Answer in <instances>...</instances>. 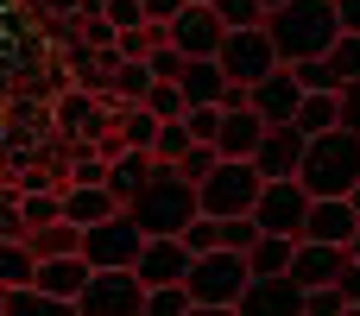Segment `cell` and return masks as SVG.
<instances>
[{
	"instance_id": "obj_1",
	"label": "cell",
	"mask_w": 360,
	"mask_h": 316,
	"mask_svg": "<svg viewBox=\"0 0 360 316\" xmlns=\"http://www.w3.org/2000/svg\"><path fill=\"white\" fill-rule=\"evenodd\" d=\"M127 215L139 222L146 241H184V228L202 215V203H196V184H190L177 165H152L146 190L127 203Z\"/></svg>"
},
{
	"instance_id": "obj_2",
	"label": "cell",
	"mask_w": 360,
	"mask_h": 316,
	"mask_svg": "<svg viewBox=\"0 0 360 316\" xmlns=\"http://www.w3.org/2000/svg\"><path fill=\"white\" fill-rule=\"evenodd\" d=\"M266 32L278 44V63H310V57H329L335 51L342 13H335V0H291L278 13H266Z\"/></svg>"
},
{
	"instance_id": "obj_3",
	"label": "cell",
	"mask_w": 360,
	"mask_h": 316,
	"mask_svg": "<svg viewBox=\"0 0 360 316\" xmlns=\"http://www.w3.org/2000/svg\"><path fill=\"white\" fill-rule=\"evenodd\" d=\"M297 184H304L310 196H348V190L360 184V133L335 127V133L310 139V146H304V171H297Z\"/></svg>"
},
{
	"instance_id": "obj_4",
	"label": "cell",
	"mask_w": 360,
	"mask_h": 316,
	"mask_svg": "<svg viewBox=\"0 0 360 316\" xmlns=\"http://www.w3.org/2000/svg\"><path fill=\"white\" fill-rule=\"evenodd\" d=\"M247 279H253L247 253H228V247H215V253L190 260V279H184V291H190V304H202V310H234V304H240V291H247Z\"/></svg>"
},
{
	"instance_id": "obj_5",
	"label": "cell",
	"mask_w": 360,
	"mask_h": 316,
	"mask_svg": "<svg viewBox=\"0 0 360 316\" xmlns=\"http://www.w3.org/2000/svg\"><path fill=\"white\" fill-rule=\"evenodd\" d=\"M259 190H266V177L253 171V158H221V165L196 184V203H202V215L228 222V215H253Z\"/></svg>"
},
{
	"instance_id": "obj_6",
	"label": "cell",
	"mask_w": 360,
	"mask_h": 316,
	"mask_svg": "<svg viewBox=\"0 0 360 316\" xmlns=\"http://www.w3.org/2000/svg\"><path fill=\"white\" fill-rule=\"evenodd\" d=\"M114 95H89V89H63L51 101V120H57V139L63 146H101L114 133Z\"/></svg>"
},
{
	"instance_id": "obj_7",
	"label": "cell",
	"mask_w": 360,
	"mask_h": 316,
	"mask_svg": "<svg viewBox=\"0 0 360 316\" xmlns=\"http://www.w3.org/2000/svg\"><path fill=\"white\" fill-rule=\"evenodd\" d=\"M215 63H221V76L240 82V89H253V82H266L272 70H285V63H278V44H272L266 25H253V32H228L221 51H215Z\"/></svg>"
},
{
	"instance_id": "obj_8",
	"label": "cell",
	"mask_w": 360,
	"mask_h": 316,
	"mask_svg": "<svg viewBox=\"0 0 360 316\" xmlns=\"http://www.w3.org/2000/svg\"><path fill=\"white\" fill-rule=\"evenodd\" d=\"M139 247H146V234H139V222L120 209V215H108V222H95V228H82V260L95 266V272H133L139 266Z\"/></svg>"
},
{
	"instance_id": "obj_9",
	"label": "cell",
	"mask_w": 360,
	"mask_h": 316,
	"mask_svg": "<svg viewBox=\"0 0 360 316\" xmlns=\"http://www.w3.org/2000/svg\"><path fill=\"white\" fill-rule=\"evenodd\" d=\"M76 316H146V285L139 272H89L82 298H76Z\"/></svg>"
},
{
	"instance_id": "obj_10",
	"label": "cell",
	"mask_w": 360,
	"mask_h": 316,
	"mask_svg": "<svg viewBox=\"0 0 360 316\" xmlns=\"http://www.w3.org/2000/svg\"><path fill=\"white\" fill-rule=\"evenodd\" d=\"M304 215H310V190H304L297 177H285V184H266V190H259V203H253V222H259V234L304 241Z\"/></svg>"
},
{
	"instance_id": "obj_11",
	"label": "cell",
	"mask_w": 360,
	"mask_h": 316,
	"mask_svg": "<svg viewBox=\"0 0 360 316\" xmlns=\"http://www.w3.org/2000/svg\"><path fill=\"white\" fill-rule=\"evenodd\" d=\"M165 32H171V44H177L184 57H215V51H221V38H228V25L215 19V6H209V0H190Z\"/></svg>"
},
{
	"instance_id": "obj_12",
	"label": "cell",
	"mask_w": 360,
	"mask_h": 316,
	"mask_svg": "<svg viewBox=\"0 0 360 316\" xmlns=\"http://www.w3.org/2000/svg\"><path fill=\"white\" fill-rule=\"evenodd\" d=\"M247 101H253V114H259L266 127H291V120H297V108H304V82H297L291 70H272L266 82H253V89H247Z\"/></svg>"
},
{
	"instance_id": "obj_13",
	"label": "cell",
	"mask_w": 360,
	"mask_h": 316,
	"mask_svg": "<svg viewBox=\"0 0 360 316\" xmlns=\"http://www.w3.org/2000/svg\"><path fill=\"white\" fill-rule=\"evenodd\" d=\"M304 133L297 127H266V139H259V152H253V171L266 177V184H285V177H297L304 171Z\"/></svg>"
},
{
	"instance_id": "obj_14",
	"label": "cell",
	"mask_w": 360,
	"mask_h": 316,
	"mask_svg": "<svg viewBox=\"0 0 360 316\" xmlns=\"http://www.w3.org/2000/svg\"><path fill=\"white\" fill-rule=\"evenodd\" d=\"M240 316H304V285L291 279V272H278V279H247V291H240Z\"/></svg>"
},
{
	"instance_id": "obj_15",
	"label": "cell",
	"mask_w": 360,
	"mask_h": 316,
	"mask_svg": "<svg viewBox=\"0 0 360 316\" xmlns=\"http://www.w3.org/2000/svg\"><path fill=\"white\" fill-rule=\"evenodd\" d=\"M360 234V215L348 196H310V215H304V241H323V247H348Z\"/></svg>"
},
{
	"instance_id": "obj_16",
	"label": "cell",
	"mask_w": 360,
	"mask_h": 316,
	"mask_svg": "<svg viewBox=\"0 0 360 316\" xmlns=\"http://www.w3.org/2000/svg\"><path fill=\"white\" fill-rule=\"evenodd\" d=\"M342 272H348V247H323V241H297V253H291V279H297L304 291H323V285H342Z\"/></svg>"
},
{
	"instance_id": "obj_17",
	"label": "cell",
	"mask_w": 360,
	"mask_h": 316,
	"mask_svg": "<svg viewBox=\"0 0 360 316\" xmlns=\"http://www.w3.org/2000/svg\"><path fill=\"white\" fill-rule=\"evenodd\" d=\"M133 272H139L146 291H158V285H184V279H190V247H184V241H146Z\"/></svg>"
},
{
	"instance_id": "obj_18",
	"label": "cell",
	"mask_w": 360,
	"mask_h": 316,
	"mask_svg": "<svg viewBox=\"0 0 360 316\" xmlns=\"http://www.w3.org/2000/svg\"><path fill=\"white\" fill-rule=\"evenodd\" d=\"M259 139H266V120L253 114V101L247 108H221V133H215V152L221 158H253Z\"/></svg>"
},
{
	"instance_id": "obj_19",
	"label": "cell",
	"mask_w": 360,
	"mask_h": 316,
	"mask_svg": "<svg viewBox=\"0 0 360 316\" xmlns=\"http://www.w3.org/2000/svg\"><path fill=\"white\" fill-rule=\"evenodd\" d=\"M177 89H184V101H190V108H221L228 76H221V63H215V57H190V63H184V76H177Z\"/></svg>"
},
{
	"instance_id": "obj_20",
	"label": "cell",
	"mask_w": 360,
	"mask_h": 316,
	"mask_svg": "<svg viewBox=\"0 0 360 316\" xmlns=\"http://www.w3.org/2000/svg\"><path fill=\"white\" fill-rule=\"evenodd\" d=\"M108 215H120V203H114L108 184H70V190H63V222L95 228V222H108Z\"/></svg>"
},
{
	"instance_id": "obj_21",
	"label": "cell",
	"mask_w": 360,
	"mask_h": 316,
	"mask_svg": "<svg viewBox=\"0 0 360 316\" xmlns=\"http://www.w3.org/2000/svg\"><path fill=\"white\" fill-rule=\"evenodd\" d=\"M89 272H95V266H89L82 253H76V260H38V279H32V285L51 291V298H70V304H76L82 285H89Z\"/></svg>"
},
{
	"instance_id": "obj_22",
	"label": "cell",
	"mask_w": 360,
	"mask_h": 316,
	"mask_svg": "<svg viewBox=\"0 0 360 316\" xmlns=\"http://www.w3.org/2000/svg\"><path fill=\"white\" fill-rule=\"evenodd\" d=\"M152 165H158L152 152H120V158L108 165V190H114V203H120V209H127V203H133V196L146 190V177H152Z\"/></svg>"
},
{
	"instance_id": "obj_23",
	"label": "cell",
	"mask_w": 360,
	"mask_h": 316,
	"mask_svg": "<svg viewBox=\"0 0 360 316\" xmlns=\"http://www.w3.org/2000/svg\"><path fill=\"white\" fill-rule=\"evenodd\" d=\"M25 247H32V260H76L82 253V228L76 222H51V228H32Z\"/></svg>"
},
{
	"instance_id": "obj_24",
	"label": "cell",
	"mask_w": 360,
	"mask_h": 316,
	"mask_svg": "<svg viewBox=\"0 0 360 316\" xmlns=\"http://www.w3.org/2000/svg\"><path fill=\"white\" fill-rule=\"evenodd\" d=\"M304 139H323V133H335L342 127V95H304V108H297V120H291Z\"/></svg>"
},
{
	"instance_id": "obj_25",
	"label": "cell",
	"mask_w": 360,
	"mask_h": 316,
	"mask_svg": "<svg viewBox=\"0 0 360 316\" xmlns=\"http://www.w3.org/2000/svg\"><path fill=\"white\" fill-rule=\"evenodd\" d=\"M291 253H297V241H285V234H259V247L247 253V266H253V279H278V272H291Z\"/></svg>"
},
{
	"instance_id": "obj_26",
	"label": "cell",
	"mask_w": 360,
	"mask_h": 316,
	"mask_svg": "<svg viewBox=\"0 0 360 316\" xmlns=\"http://www.w3.org/2000/svg\"><path fill=\"white\" fill-rule=\"evenodd\" d=\"M152 82H158V76H152L146 57H120V63H114V101H146Z\"/></svg>"
},
{
	"instance_id": "obj_27",
	"label": "cell",
	"mask_w": 360,
	"mask_h": 316,
	"mask_svg": "<svg viewBox=\"0 0 360 316\" xmlns=\"http://www.w3.org/2000/svg\"><path fill=\"white\" fill-rule=\"evenodd\" d=\"M6 316H76V304H70V298L38 291V285H19V291L6 298Z\"/></svg>"
},
{
	"instance_id": "obj_28",
	"label": "cell",
	"mask_w": 360,
	"mask_h": 316,
	"mask_svg": "<svg viewBox=\"0 0 360 316\" xmlns=\"http://www.w3.org/2000/svg\"><path fill=\"white\" fill-rule=\"evenodd\" d=\"M32 279H38L32 247H25V241H0V285H6V291H19V285H32Z\"/></svg>"
},
{
	"instance_id": "obj_29",
	"label": "cell",
	"mask_w": 360,
	"mask_h": 316,
	"mask_svg": "<svg viewBox=\"0 0 360 316\" xmlns=\"http://www.w3.org/2000/svg\"><path fill=\"white\" fill-rule=\"evenodd\" d=\"M297 82H304V95H342V76H335V63L329 57H310V63H285Z\"/></svg>"
},
{
	"instance_id": "obj_30",
	"label": "cell",
	"mask_w": 360,
	"mask_h": 316,
	"mask_svg": "<svg viewBox=\"0 0 360 316\" xmlns=\"http://www.w3.org/2000/svg\"><path fill=\"white\" fill-rule=\"evenodd\" d=\"M215 6V19L228 25V32H253V25H266V6L259 0H209Z\"/></svg>"
},
{
	"instance_id": "obj_31",
	"label": "cell",
	"mask_w": 360,
	"mask_h": 316,
	"mask_svg": "<svg viewBox=\"0 0 360 316\" xmlns=\"http://www.w3.org/2000/svg\"><path fill=\"white\" fill-rule=\"evenodd\" d=\"M190 146H196V139H190V127H184V120H165V127H158L152 158H158V165H184V152H190Z\"/></svg>"
},
{
	"instance_id": "obj_32",
	"label": "cell",
	"mask_w": 360,
	"mask_h": 316,
	"mask_svg": "<svg viewBox=\"0 0 360 316\" xmlns=\"http://www.w3.org/2000/svg\"><path fill=\"white\" fill-rule=\"evenodd\" d=\"M70 184H108V158L95 146H70Z\"/></svg>"
},
{
	"instance_id": "obj_33",
	"label": "cell",
	"mask_w": 360,
	"mask_h": 316,
	"mask_svg": "<svg viewBox=\"0 0 360 316\" xmlns=\"http://www.w3.org/2000/svg\"><path fill=\"white\" fill-rule=\"evenodd\" d=\"M146 108H152L158 120H184V114H190V101H184V89H177V82H152Z\"/></svg>"
},
{
	"instance_id": "obj_34",
	"label": "cell",
	"mask_w": 360,
	"mask_h": 316,
	"mask_svg": "<svg viewBox=\"0 0 360 316\" xmlns=\"http://www.w3.org/2000/svg\"><path fill=\"white\" fill-rule=\"evenodd\" d=\"M184 247H190V260L215 253V247H221V222H215V215H196V222L184 228Z\"/></svg>"
},
{
	"instance_id": "obj_35",
	"label": "cell",
	"mask_w": 360,
	"mask_h": 316,
	"mask_svg": "<svg viewBox=\"0 0 360 316\" xmlns=\"http://www.w3.org/2000/svg\"><path fill=\"white\" fill-rule=\"evenodd\" d=\"M221 247H228V253H253V247H259V222H253V215H228V222H221Z\"/></svg>"
},
{
	"instance_id": "obj_36",
	"label": "cell",
	"mask_w": 360,
	"mask_h": 316,
	"mask_svg": "<svg viewBox=\"0 0 360 316\" xmlns=\"http://www.w3.org/2000/svg\"><path fill=\"white\" fill-rule=\"evenodd\" d=\"M146 316H190V291H184V285H158V291H146Z\"/></svg>"
},
{
	"instance_id": "obj_37",
	"label": "cell",
	"mask_w": 360,
	"mask_h": 316,
	"mask_svg": "<svg viewBox=\"0 0 360 316\" xmlns=\"http://www.w3.org/2000/svg\"><path fill=\"white\" fill-rule=\"evenodd\" d=\"M329 63H335V76H342V82H360V38H354V32H342V38H335Z\"/></svg>"
},
{
	"instance_id": "obj_38",
	"label": "cell",
	"mask_w": 360,
	"mask_h": 316,
	"mask_svg": "<svg viewBox=\"0 0 360 316\" xmlns=\"http://www.w3.org/2000/svg\"><path fill=\"white\" fill-rule=\"evenodd\" d=\"M304 316H348V298H342V285L304 291Z\"/></svg>"
},
{
	"instance_id": "obj_39",
	"label": "cell",
	"mask_w": 360,
	"mask_h": 316,
	"mask_svg": "<svg viewBox=\"0 0 360 316\" xmlns=\"http://www.w3.org/2000/svg\"><path fill=\"white\" fill-rule=\"evenodd\" d=\"M215 165H221V152H215V146H202V139H196V146H190V152H184V165H177V171H184V177H190V184H202V177H209V171H215Z\"/></svg>"
},
{
	"instance_id": "obj_40",
	"label": "cell",
	"mask_w": 360,
	"mask_h": 316,
	"mask_svg": "<svg viewBox=\"0 0 360 316\" xmlns=\"http://www.w3.org/2000/svg\"><path fill=\"white\" fill-rule=\"evenodd\" d=\"M146 63H152V76H158V82H177V76H184V63H190V57H184V51H177V44H158V51H152V57H146Z\"/></svg>"
},
{
	"instance_id": "obj_41",
	"label": "cell",
	"mask_w": 360,
	"mask_h": 316,
	"mask_svg": "<svg viewBox=\"0 0 360 316\" xmlns=\"http://www.w3.org/2000/svg\"><path fill=\"white\" fill-rule=\"evenodd\" d=\"M184 127H190V139L215 146V133H221V108H190V114H184Z\"/></svg>"
},
{
	"instance_id": "obj_42",
	"label": "cell",
	"mask_w": 360,
	"mask_h": 316,
	"mask_svg": "<svg viewBox=\"0 0 360 316\" xmlns=\"http://www.w3.org/2000/svg\"><path fill=\"white\" fill-rule=\"evenodd\" d=\"M101 6H108V19H114L120 32H139V25H146V6H139V0H101Z\"/></svg>"
},
{
	"instance_id": "obj_43",
	"label": "cell",
	"mask_w": 360,
	"mask_h": 316,
	"mask_svg": "<svg viewBox=\"0 0 360 316\" xmlns=\"http://www.w3.org/2000/svg\"><path fill=\"white\" fill-rule=\"evenodd\" d=\"M0 241H25V215H19V196L13 190L0 196Z\"/></svg>"
},
{
	"instance_id": "obj_44",
	"label": "cell",
	"mask_w": 360,
	"mask_h": 316,
	"mask_svg": "<svg viewBox=\"0 0 360 316\" xmlns=\"http://www.w3.org/2000/svg\"><path fill=\"white\" fill-rule=\"evenodd\" d=\"M82 6H89V0H38L32 13H38V19H82Z\"/></svg>"
},
{
	"instance_id": "obj_45",
	"label": "cell",
	"mask_w": 360,
	"mask_h": 316,
	"mask_svg": "<svg viewBox=\"0 0 360 316\" xmlns=\"http://www.w3.org/2000/svg\"><path fill=\"white\" fill-rule=\"evenodd\" d=\"M139 6H146V25H171L190 0H139Z\"/></svg>"
},
{
	"instance_id": "obj_46",
	"label": "cell",
	"mask_w": 360,
	"mask_h": 316,
	"mask_svg": "<svg viewBox=\"0 0 360 316\" xmlns=\"http://www.w3.org/2000/svg\"><path fill=\"white\" fill-rule=\"evenodd\" d=\"M342 127L360 133V82H342Z\"/></svg>"
},
{
	"instance_id": "obj_47",
	"label": "cell",
	"mask_w": 360,
	"mask_h": 316,
	"mask_svg": "<svg viewBox=\"0 0 360 316\" xmlns=\"http://www.w3.org/2000/svg\"><path fill=\"white\" fill-rule=\"evenodd\" d=\"M342 298H348V310H360V266H354V253H348V272H342Z\"/></svg>"
},
{
	"instance_id": "obj_48",
	"label": "cell",
	"mask_w": 360,
	"mask_h": 316,
	"mask_svg": "<svg viewBox=\"0 0 360 316\" xmlns=\"http://www.w3.org/2000/svg\"><path fill=\"white\" fill-rule=\"evenodd\" d=\"M335 13H342V32L360 38V0H335Z\"/></svg>"
},
{
	"instance_id": "obj_49",
	"label": "cell",
	"mask_w": 360,
	"mask_h": 316,
	"mask_svg": "<svg viewBox=\"0 0 360 316\" xmlns=\"http://www.w3.org/2000/svg\"><path fill=\"white\" fill-rule=\"evenodd\" d=\"M190 316H240V310H202V304H190Z\"/></svg>"
},
{
	"instance_id": "obj_50",
	"label": "cell",
	"mask_w": 360,
	"mask_h": 316,
	"mask_svg": "<svg viewBox=\"0 0 360 316\" xmlns=\"http://www.w3.org/2000/svg\"><path fill=\"white\" fill-rule=\"evenodd\" d=\"M259 6H266V13H278V6H291V0H259Z\"/></svg>"
},
{
	"instance_id": "obj_51",
	"label": "cell",
	"mask_w": 360,
	"mask_h": 316,
	"mask_svg": "<svg viewBox=\"0 0 360 316\" xmlns=\"http://www.w3.org/2000/svg\"><path fill=\"white\" fill-rule=\"evenodd\" d=\"M348 203H354V215H360V184H354V190H348Z\"/></svg>"
},
{
	"instance_id": "obj_52",
	"label": "cell",
	"mask_w": 360,
	"mask_h": 316,
	"mask_svg": "<svg viewBox=\"0 0 360 316\" xmlns=\"http://www.w3.org/2000/svg\"><path fill=\"white\" fill-rule=\"evenodd\" d=\"M348 253H354V266H360V234H354V241H348Z\"/></svg>"
},
{
	"instance_id": "obj_53",
	"label": "cell",
	"mask_w": 360,
	"mask_h": 316,
	"mask_svg": "<svg viewBox=\"0 0 360 316\" xmlns=\"http://www.w3.org/2000/svg\"><path fill=\"white\" fill-rule=\"evenodd\" d=\"M6 298H13V291H6V285H0V316H6Z\"/></svg>"
},
{
	"instance_id": "obj_54",
	"label": "cell",
	"mask_w": 360,
	"mask_h": 316,
	"mask_svg": "<svg viewBox=\"0 0 360 316\" xmlns=\"http://www.w3.org/2000/svg\"><path fill=\"white\" fill-rule=\"evenodd\" d=\"M6 190H13V184H6V171H0V196H6Z\"/></svg>"
},
{
	"instance_id": "obj_55",
	"label": "cell",
	"mask_w": 360,
	"mask_h": 316,
	"mask_svg": "<svg viewBox=\"0 0 360 316\" xmlns=\"http://www.w3.org/2000/svg\"><path fill=\"white\" fill-rule=\"evenodd\" d=\"M348 316H360V310H348Z\"/></svg>"
}]
</instances>
